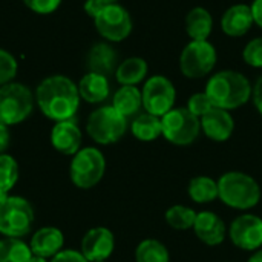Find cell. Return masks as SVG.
<instances>
[{"instance_id":"1","label":"cell","mask_w":262,"mask_h":262,"mask_svg":"<svg viewBox=\"0 0 262 262\" xmlns=\"http://www.w3.org/2000/svg\"><path fill=\"white\" fill-rule=\"evenodd\" d=\"M78 86L66 75H49L43 78L35 89V103L40 112L58 123L72 120L80 107Z\"/></svg>"},{"instance_id":"2","label":"cell","mask_w":262,"mask_h":262,"mask_svg":"<svg viewBox=\"0 0 262 262\" xmlns=\"http://www.w3.org/2000/svg\"><path fill=\"white\" fill-rule=\"evenodd\" d=\"M204 92L209 95L215 107L230 112L249 103L253 86L244 74L227 69L213 74L209 78Z\"/></svg>"},{"instance_id":"3","label":"cell","mask_w":262,"mask_h":262,"mask_svg":"<svg viewBox=\"0 0 262 262\" xmlns=\"http://www.w3.org/2000/svg\"><path fill=\"white\" fill-rule=\"evenodd\" d=\"M220 200L235 210H250L261 201V187L249 173L230 170L218 180Z\"/></svg>"},{"instance_id":"4","label":"cell","mask_w":262,"mask_h":262,"mask_svg":"<svg viewBox=\"0 0 262 262\" xmlns=\"http://www.w3.org/2000/svg\"><path fill=\"white\" fill-rule=\"evenodd\" d=\"M35 95L21 83L11 81L0 86V123L14 126L23 123L34 109Z\"/></svg>"},{"instance_id":"5","label":"cell","mask_w":262,"mask_h":262,"mask_svg":"<svg viewBox=\"0 0 262 262\" xmlns=\"http://www.w3.org/2000/svg\"><path fill=\"white\" fill-rule=\"evenodd\" d=\"M35 213L31 203L21 196L9 195L0 201V235L23 238L34 226Z\"/></svg>"},{"instance_id":"6","label":"cell","mask_w":262,"mask_h":262,"mask_svg":"<svg viewBox=\"0 0 262 262\" xmlns=\"http://www.w3.org/2000/svg\"><path fill=\"white\" fill-rule=\"evenodd\" d=\"M127 130V118L121 115L112 104L101 106L95 109L86 123L88 135L97 143L103 146L114 144L120 141Z\"/></svg>"},{"instance_id":"7","label":"cell","mask_w":262,"mask_h":262,"mask_svg":"<svg viewBox=\"0 0 262 262\" xmlns=\"http://www.w3.org/2000/svg\"><path fill=\"white\" fill-rule=\"evenodd\" d=\"M104 172L106 158L97 147H83L72 157L69 177L78 189H92L103 180Z\"/></svg>"},{"instance_id":"8","label":"cell","mask_w":262,"mask_h":262,"mask_svg":"<svg viewBox=\"0 0 262 262\" xmlns=\"http://www.w3.org/2000/svg\"><path fill=\"white\" fill-rule=\"evenodd\" d=\"M163 137L175 146L192 144L201 132V121L187 107H173L161 117Z\"/></svg>"},{"instance_id":"9","label":"cell","mask_w":262,"mask_h":262,"mask_svg":"<svg viewBox=\"0 0 262 262\" xmlns=\"http://www.w3.org/2000/svg\"><path fill=\"white\" fill-rule=\"evenodd\" d=\"M218 60L215 46L209 40H192L180 55V69L184 77L196 80L209 75Z\"/></svg>"},{"instance_id":"10","label":"cell","mask_w":262,"mask_h":262,"mask_svg":"<svg viewBox=\"0 0 262 262\" xmlns=\"http://www.w3.org/2000/svg\"><path fill=\"white\" fill-rule=\"evenodd\" d=\"M94 25L98 34L109 43L126 40L134 28L129 11L120 3L103 6L94 17Z\"/></svg>"},{"instance_id":"11","label":"cell","mask_w":262,"mask_h":262,"mask_svg":"<svg viewBox=\"0 0 262 262\" xmlns=\"http://www.w3.org/2000/svg\"><path fill=\"white\" fill-rule=\"evenodd\" d=\"M141 95L144 111L160 118L175 107L177 89L164 75H152L147 78L141 89Z\"/></svg>"},{"instance_id":"12","label":"cell","mask_w":262,"mask_h":262,"mask_svg":"<svg viewBox=\"0 0 262 262\" xmlns=\"http://www.w3.org/2000/svg\"><path fill=\"white\" fill-rule=\"evenodd\" d=\"M229 238L235 247L255 252L262 249V218L253 213H243L236 216L229 226Z\"/></svg>"},{"instance_id":"13","label":"cell","mask_w":262,"mask_h":262,"mask_svg":"<svg viewBox=\"0 0 262 262\" xmlns=\"http://www.w3.org/2000/svg\"><path fill=\"white\" fill-rule=\"evenodd\" d=\"M115 249V236L106 227H94L84 233L80 244L81 255L89 262L106 261Z\"/></svg>"},{"instance_id":"14","label":"cell","mask_w":262,"mask_h":262,"mask_svg":"<svg viewBox=\"0 0 262 262\" xmlns=\"http://www.w3.org/2000/svg\"><path fill=\"white\" fill-rule=\"evenodd\" d=\"M200 121L204 135L215 143L227 141L235 130V120L226 109L213 107L204 117H201Z\"/></svg>"},{"instance_id":"15","label":"cell","mask_w":262,"mask_h":262,"mask_svg":"<svg viewBox=\"0 0 262 262\" xmlns=\"http://www.w3.org/2000/svg\"><path fill=\"white\" fill-rule=\"evenodd\" d=\"M193 232L203 244L215 247L224 243L227 235V227L221 220V216H218L215 212L204 210L196 213Z\"/></svg>"},{"instance_id":"16","label":"cell","mask_w":262,"mask_h":262,"mask_svg":"<svg viewBox=\"0 0 262 262\" xmlns=\"http://www.w3.org/2000/svg\"><path fill=\"white\" fill-rule=\"evenodd\" d=\"M81 130L74 120L58 121L51 130V143L54 149L63 155L74 157L81 149Z\"/></svg>"},{"instance_id":"17","label":"cell","mask_w":262,"mask_h":262,"mask_svg":"<svg viewBox=\"0 0 262 262\" xmlns=\"http://www.w3.org/2000/svg\"><path fill=\"white\" fill-rule=\"evenodd\" d=\"M255 25L250 5L238 3L226 9L221 17V29L226 35L236 38L246 35Z\"/></svg>"},{"instance_id":"18","label":"cell","mask_w":262,"mask_h":262,"mask_svg":"<svg viewBox=\"0 0 262 262\" xmlns=\"http://www.w3.org/2000/svg\"><path fill=\"white\" fill-rule=\"evenodd\" d=\"M64 244V236L63 232L57 227H41L38 229L29 243L32 255L43 256L46 259H52L57 253L61 252Z\"/></svg>"},{"instance_id":"19","label":"cell","mask_w":262,"mask_h":262,"mask_svg":"<svg viewBox=\"0 0 262 262\" xmlns=\"http://www.w3.org/2000/svg\"><path fill=\"white\" fill-rule=\"evenodd\" d=\"M86 64H88L89 72L109 77L111 74H115L118 68V54L112 48V45L106 41L95 43L88 52Z\"/></svg>"},{"instance_id":"20","label":"cell","mask_w":262,"mask_h":262,"mask_svg":"<svg viewBox=\"0 0 262 262\" xmlns=\"http://www.w3.org/2000/svg\"><path fill=\"white\" fill-rule=\"evenodd\" d=\"M77 86L80 98L91 104L103 103L111 94L109 78L95 72H88L86 75H83Z\"/></svg>"},{"instance_id":"21","label":"cell","mask_w":262,"mask_h":262,"mask_svg":"<svg viewBox=\"0 0 262 262\" xmlns=\"http://www.w3.org/2000/svg\"><path fill=\"white\" fill-rule=\"evenodd\" d=\"M212 29L213 17L206 8L196 6L186 15V32L192 40H209Z\"/></svg>"},{"instance_id":"22","label":"cell","mask_w":262,"mask_h":262,"mask_svg":"<svg viewBox=\"0 0 262 262\" xmlns=\"http://www.w3.org/2000/svg\"><path fill=\"white\" fill-rule=\"evenodd\" d=\"M147 61L141 57H129L118 63L115 71V78L121 86H137L147 75Z\"/></svg>"},{"instance_id":"23","label":"cell","mask_w":262,"mask_h":262,"mask_svg":"<svg viewBox=\"0 0 262 262\" xmlns=\"http://www.w3.org/2000/svg\"><path fill=\"white\" fill-rule=\"evenodd\" d=\"M112 106L126 118L138 115L143 107V95L137 86H121L112 98Z\"/></svg>"},{"instance_id":"24","label":"cell","mask_w":262,"mask_h":262,"mask_svg":"<svg viewBox=\"0 0 262 262\" xmlns=\"http://www.w3.org/2000/svg\"><path fill=\"white\" fill-rule=\"evenodd\" d=\"M130 132L132 135L143 141V143H150L155 141L163 135V126H161V118L152 114H140L134 118L130 123Z\"/></svg>"},{"instance_id":"25","label":"cell","mask_w":262,"mask_h":262,"mask_svg":"<svg viewBox=\"0 0 262 262\" xmlns=\"http://www.w3.org/2000/svg\"><path fill=\"white\" fill-rule=\"evenodd\" d=\"M187 193L190 196V200L196 204H209L212 201H215L216 198H220V192H218V181H215L210 177L206 175H200L195 177L189 181L187 186Z\"/></svg>"},{"instance_id":"26","label":"cell","mask_w":262,"mask_h":262,"mask_svg":"<svg viewBox=\"0 0 262 262\" xmlns=\"http://www.w3.org/2000/svg\"><path fill=\"white\" fill-rule=\"evenodd\" d=\"M32 252L21 238L0 239V262H29Z\"/></svg>"},{"instance_id":"27","label":"cell","mask_w":262,"mask_h":262,"mask_svg":"<svg viewBox=\"0 0 262 262\" xmlns=\"http://www.w3.org/2000/svg\"><path fill=\"white\" fill-rule=\"evenodd\" d=\"M170 255L167 247L154 238L143 239L135 249V262H169Z\"/></svg>"},{"instance_id":"28","label":"cell","mask_w":262,"mask_h":262,"mask_svg":"<svg viewBox=\"0 0 262 262\" xmlns=\"http://www.w3.org/2000/svg\"><path fill=\"white\" fill-rule=\"evenodd\" d=\"M18 180V164L14 157L0 154V201L9 196Z\"/></svg>"},{"instance_id":"29","label":"cell","mask_w":262,"mask_h":262,"mask_svg":"<svg viewBox=\"0 0 262 262\" xmlns=\"http://www.w3.org/2000/svg\"><path fill=\"white\" fill-rule=\"evenodd\" d=\"M164 220L170 229L184 232V230L193 229V224L196 220V212L187 206L177 204V206H172L166 210Z\"/></svg>"},{"instance_id":"30","label":"cell","mask_w":262,"mask_h":262,"mask_svg":"<svg viewBox=\"0 0 262 262\" xmlns=\"http://www.w3.org/2000/svg\"><path fill=\"white\" fill-rule=\"evenodd\" d=\"M17 71H18V63L15 57L9 51L0 48V86L11 83L15 78Z\"/></svg>"},{"instance_id":"31","label":"cell","mask_w":262,"mask_h":262,"mask_svg":"<svg viewBox=\"0 0 262 262\" xmlns=\"http://www.w3.org/2000/svg\"><path fill=\"white\" fill-rule=\"evenodd\" d=\"M243 58L246 64L255 68V69H262V37L252 38L244 51H243Z\"/></svg>"},{"instance_id":"32","label":"cell","mask_w":262,"mask_h":262,"mask_svg":"<svg viewBox=\"0 0 262 262\" xmlns=\"http://www.w3.org/2000/svg\"><path fill=\"white\" fill-rule=\"evenodd\" d=\"M195 117L201 118L204 117L209 111H212L215 106L212 103V100L209 98V95L206 92H196L193 94L189 101H187V106H186Z\"/></svg>"},{"instance_id":"33","label":"cell","mask_w":262,"mask_h":262,"mask_svg":"<svg viewBox=\"0 0 262 262\" xmlns=\"http://www.w3.org/2000/svg\"><path fill=\"white\" fill-rule=\"evenodd\" d=\"M28 9H31L35 14L40 15H48L55 12L63 0H21Z\"/></svg>"},{"instance_id":"34","label":"cell","mask_w":262,"mask_h":262,"mask_svg":"<svg viewBox=\"0 0 262 262\" xmlns=\"http://www.w3.org/2000/svg\"><path fill=\"white\" fill-rule=\"evenodd\" d=\"M49 262H89L78 250H61Z\"/></svg>"},{"instance_id":"35","label":"cell","mask_w":262,"mask_h":262,"mask_svg":"<svg viewBox=\"0 0 262 262\" xmlns=\"http://www.w3.org/2000/svg\"><path fill=\"white\" fill-rule=\"evenodd\" d=\"M252 98H253V104H255L256 111L262 115V77L256 80V83L253 86Z\"/></svg>"},{"instance_id":"36","label":"cell","mask_w":262,"mask_h":262,"mask_svg":"<svg viewBox=\"0 0 262 262\" xmlns=\"http://www.w3.org/2000/svg\"><path fill=\"white\" fill-rule=\"evenodd\" d=\"M9 143H11L9 126L0 123V154H5L6 152V149L9 147Z\"/></svg>"},{"instance_id":"37","label":"cell","mask_w":262,"mask_h":262,"mask_svg":"<svg viewBox=\"0 0 262 262\" xmlns=\"http://www.w3.org/2000/svg\"><path fill=\"white\" fill-rule=\"evenodd\" d=\"M250 8H252V14H253L255 25H258L262 29V0H253V3L250 5Z\"/></svg>"},{"instance_id":"38","label":"cell","mask_w":262,"mask_h":262,"mask_svg":"<svg viewBox=\"0 0 262 262\" xmlns=\"http://www.w3.org/2000/svg\"><path fill=\"white\" fill-rule=\"evenodd\" d=\"M247 262H262V249L252 252V255H250V258L247 259Z\"/></svg>"},{"instance_id":"39","label":"cell","mask_w":262,"mask_h":262,"mask_svg":"<svg viewBox=\"0 0 262 262\" xmlns=\"http://www.w3.org/2000/svg\"><path fill=\"white\" fill-rule=\"evenodd\" d=\"M97 2L100 6H106V5H114V3H118V0H94Z\"/></svg>"},{"instance_id":"40","label":"cell","mask_w":262,"mask_h":262,"mask_svg":"<svg viewBox=\"0 0 262 262\" xmlns=\"http://www.w3.org/2000/svg\"><path fill=\"white\" fill-rule=\"evenodd\" d=\"M29 262H48V259H46V258H43V256L32 255V258H31V261Z\"/></svg>"},{"instance_id":"41","label":"cell","mask_w":262,"mask_h":262,"mask_svg":"<svg viewBox=\"0 0 262 262\" xmlns=\"http://www.w3.org/2000/svg\"><path fill=\"white\" fill-rule=\"evenodd\" d=\"M94 262H106V261H94Z\"/></svg>"}]
</instances>
